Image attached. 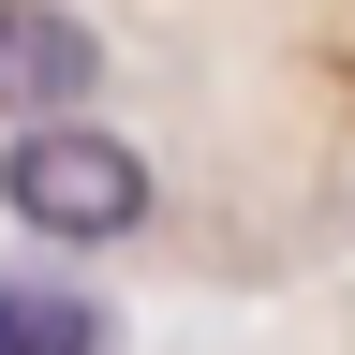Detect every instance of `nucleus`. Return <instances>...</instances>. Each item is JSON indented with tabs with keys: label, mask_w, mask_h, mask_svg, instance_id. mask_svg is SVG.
<instances>
[{
	"label": "nucleus",
	"mask_w": 355,
	"mask_h": 355,
	"mask_svg": "<svg viewBox=\"0 0 355 355\" xmlns=\"http://www.w3.org/2000/svg\"><path fill=\"white\" fill-rule=\"evenodd\" d=\"M0 207H15L30 237H60V252H104V237L148 222V148L104 133V119H44V133L0 148Z\"/></svg>",
	"instance_id": "1"
},
{
	"label": "nucleus",
	"mask_w": 355,
	"mask_h": 355,
	"mask_svg": "<svg viewBox=\"0 0 355 355\" xmlns=\"http://www.w3.org/2000/svg\"><path fill=\"white\" fill-rule=\"evenodd\" d=\"M89 89H104V44L74 0H0V133L89 119Z\"/></svg>",
	"instance_id": "2"
},
{
	"label": "nucleus",
	"mask_w": 355,
	"mask_h": 355,
	"mask_svg": "<svg viewBox=\"0 0 355 355\" xmlns=\"http://www.w3.org/2000/svg\"><path fill=\"white\" fill-rule=\"evenodd\" d=\"M0 355H104V311L44 296V282H0Z\"/></svg>",
	"instance_id": "3"
}]
</instances>
